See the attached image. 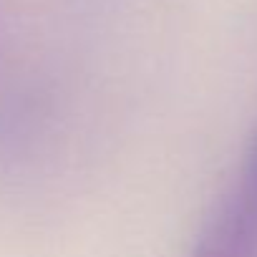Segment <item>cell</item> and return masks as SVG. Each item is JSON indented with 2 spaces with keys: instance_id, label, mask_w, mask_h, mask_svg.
Masks as SVG:
<instances>
[{
  "instance_id": "cell-1",
  "label": "cell",
  "mask_w": 257,
  "mask_h": 257,
  "mask_svg": "<svg viewBox=\"0 0 257 257\" xmlns=\"http://www.w3.org/2000/svg\"><path fill=\"white\" fill-rule=\"evenodd\" d=\"M192 257H257V217L229 192L202 222Z\"/></svg>"
},
{
  "instance_id": "cell-2",
  "label": "cell",
  "mask_w": 257,
  "mask_h": 257,
  "mask_svg": "<svg viewBox=\"0 0 257 257\" xmlns=\"http://www.w3.org/2000/svg\"><path fill=\"white\" fill-rule=\"evenodd\" d=\"M232 194L257 217V126H254L249 144L244 149V159L239 167V182L232 189Z\"/></svg>"
}]
</instances>
